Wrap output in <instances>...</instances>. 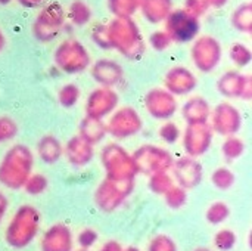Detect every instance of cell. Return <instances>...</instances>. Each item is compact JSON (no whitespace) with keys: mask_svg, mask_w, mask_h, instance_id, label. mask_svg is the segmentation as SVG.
<instances>
[{"mask_svg":"<svg viewBox=\"0 0 252 251\" xmlns=\"http://www.w3.org/2000/svg\"><path fill=\"white\" fill-rule=\"evenodd\" d=\"M32 167V151L24 143H16L4 152L0 161V183L7 189H22Z\"/></svg>","mask_w":252,"mask_h":251,"instance_id":"obj_1","label":"cell"},{"mask_svg":"<svg viewBox=\"0 0 252 251\" xmlns=\"http://www.w3.org/2000/svg\"><path fill=\"white\" fill-rule=\"evenodd\" d=\"M111 46L124 58L137 61L145 55L146 43L137 22L133 18H114L108 24Z\"/></svg>","mask_w":252,"mask_h":251,"instance_id":"obj_2","label":"cell"},{"mask_svg":"<svg viewBox=\"0 0 252 251\" xmlns=\"http://www.w3.org/2000/svg\"><path fill=\"white\" fill-rule=\"evenodd\" d=\"M40 223H41V215L34 206L30 204L21 206L12 216L4 232L6 244L15 250L28 247L35 240L40 231Z\"/></svg>","mask_w":252,"mask_h":251,"instance_id":"obj_3","label":"cell"},{"mask_svg":"<svg viewBox=\"0 0 252 251\" xmlns=\"http://www.w3.org/2000/svg\"><path fill=\"white\" fill-rule=\"evenodd\" d=\"M100 163L103 166L106 179L126 182L134 180L137 173L133 155L120 143H106L100 151Z\"/></svg>","mask_w":252,"mask_h":251,"instance_id":"obj_4","label":"cell"},{"mask_svg":"<svg viewBox=\"0 0 252 251\" xmlns=\"http://www.w3.org/2000/svg\"><path fill=\"white\" fill-rule=\"evenodd\" d=\"M53 62L65 74H78L90 67L92 59L87 47L80 40L66 38L55 49Z\"/></svg>","mask_w":252,"mask_h":251,"instance_id":"obj_5","label":"cell"},{"mask_svg":"<svg viewBox=\"0 0 252 251\" xmlns=\"http://www.w3.org/2000/svg\"><path fill=\"white\" fill-rule=\"evenodd\" d=\"M66 13L61 3L52 1L41 7L32 22V36L40 43H49L55 40L65 27Z\"/></svg>","mask_w":252,"mask_h":251,"instance_id":"obj_6","label":"cell"},{"mask_svg":"<svg viewBox=\"0 0 252 251\" xmlns=\"http://www.w3.org/2000/svg\"><path fill=\"white\" fill-rule=\"evenodd\" d=\"M134 191V180L117 182L103 179L94 191V204L103 213L117 212Z\"/></svg>","mask_w":252,"mask_h":251,"instance_id":"obj_7","label":"cell"},{"mask_svg":"<svg viewBox=\"0 0 252 251\" xmlns=\"http://www.w3.org/2000/svg\"><path fill=\"white\" fill-rule=\"evenodd\" d=\"M131 155H133L137 173L146 175V176H151L159 172H170L174 163V157L168 149L154 145V143L140 145Z\"/></svg>","mask_w":252,"mask_h":251,"instance_id":"obj_8","label":"cell"},{"mask_svg":"<svg viewBox=\"0 0 252 251\" xmlns=\"http://www.w3.org/2000/svg\"><path fill=\"white\" fill-rule=\"evenodd\" d=\"M223 58L221 43L213 36H201L193 40L190 59L201 72H213Z\"/></svg>","mask_w":252,"mask_h":251,"instance_id":"obj_9","label":"cell"},{"mask_svg":"<svg viewBox=\"0 0 252 251\" xmlns=\"http://www.w3.org/2000/svg\"><path fill=\"white\" fill-rule=\"evenodd\" d=\"M105 124L108 135L117 141H124L136 136L142 130L143 120L133 107H121L109 115Z\"/></svg>","mask_w":252,"mask_h":251,"instance_id":"obj_10","label":"cell"},{"mask_svg":"<svg viewBox=\"0 0 252 251\" xmlns=\"http://www.w3.org/2000/svg\"><path fill=\"white\" fill-rule=\"evenodd\" d=\"M165 33L173 43H189L193 41L199 34V19L188 13L185 9H173L167 16Z\"/></svg>","mask_w":252,"mask_h":251,"instance_id":"obj_11","label":"cell"},{"mask_svg":"<svg viewBox=\"0 0 252 251\" xmlns=\"http://www.w3.org/2000/svg\"><path fill=\"white\" fill-rule=\"evenodd\" d=\"M208 121L213 132L223 138L238 135L244 124L241 111L230 102L217 104L214 109H211V115Z\"/></svg>","mask_w":252,"mask_h":251,"instance_id":"obj_12","label":"cell"},{"mask_svg":"<svg viewBox=\"0 0 252 251\" xmlns=\"http://www.w3.org/2000/svg\"><path fill=\"white\" fill-rule=\"evenodd\" d=\"M213 138H214V132L210 123H199V124H188L180 139L186 155L192 158H198L210 151L213 145Z\"/></svg>","mask_w":252,"mask_h":251,"instance_id":"obj_13","label":"cell"},{"mask_svg":"<svg viewBox=\"0 0 252 251\" xmlns=\"http://www.w3.org/2000/svg\"><path fill=\"white\" fill-rule=\"evenodd\" d=\"M143 105L146 112L161 121H167L173 118L179 109L177 98L171 95L164 87H154L151 89L143 99Z\"/></svg>","mask_w":252,"mask_h":251,"instance_id":"obj_14","label":"cell"},{"mask_svg":"<svg viewBox=\"0 0 252 251\" xmlns=\"http://www.w3.org/2000/svg\"><path fill=\"white\" fill-rule=\"evenodd\" d=\"M118 104H120V96L114 89L97 86L87 96L84 105L86 115L97 120H105L118 108Z\"/></svg>","mask_w":252,"mask_h":251,"instance_id":"obj_15","label":"cell"},{"mask_svg":"<svg viewBox=\"0 0 252 251\" xmlns=\"http://www.w3.org/2000/svg\"><path fill=\"white\" fill-rule=\"evenodd\" d=\"M170 170L173 172L171 176L176 185L185 188L186 191L196 188L202 182V178H204L202 164L196 158H192L189 155L174 160Z\"/></svg>","mask_w":252,"mask_h":251,"instance_id":"obj_16","label":"cell"},{"mask_svg":"<svg viewBox=\"0 0 252 251\" xmlns=\"http://www.w3.org/2000/svg\"><path fill=\"white\" fill-rule=\"evenodd\" d=\"M196 86L198 78L188 67H171L164 77V89H167L176 98L190 95L196 89Z\"/></svg>","mask_w":252,"mask_h":251,"instance_id":"obj_17","label":"cell"},{"mask_svg":"<svg viewBox=\"0 0 252 251\" xmlns=\"http://www.w3.org/2000/svg\"><path fill=\"white\" fill-rule=\"evenodd\" d=\"M93 80L102 87L114 89L124 80L123 67L114 59H99L90 67Z\"/></svg>","mask_w":252,"mask_h":251,"instance_id":"obj_18","label":"cell"},{"mask_svg":"<svg viewBox=\"0 0 252 251\" xmlns=\"http://www.w3.org/2000/svg\"><path fill=\"white\" fill-rule=\"evenodd\" d=\"M41 251H72L74 237L71 229L63 223L52 225L41 237L40 241Z\"/></svg>","mask_w":252,"mask_h":251,"instance_id":"obj_19","label":"cell"},{"mask_svg":"<svg viewBox=\"0 0 252 251\" xmlns=\"http://www.w3.org/2000/svg\"><path fill=\"white\" fill-rule=\"evenodd\" d=\"M63 155L66 161L75 167L81 169L89 166L94 158V146L89 142H86L81 136L74 135L68 139V142L63 146Z\"/></svg>","mask_w":252,"mask_h":251,"instance_id":"obj_20","label":"cell"},{"mask_svg":"<svg viewBox=\"0 0 252 251\" xmlns=\"http://www.w3.org/2000/svg\"><path fill=\"white\" fill-rule=\"evenodd\" d=\"M210 115H211V107L208 101L202 96H192L182 107V117L186 121V124L208 123Z\"/></svg>","mask_w":252,"mask_h":251,"instance_id":"obj_21","label":"cell"},{"mask_svg":"<svg viewBox=\"0 0 252 251\" xmlns=\"http://www.w3.org/2000/svg\"><path fill=\"white\" fill-rule=\"evenodd\" d=\"M245 81L247 74H242L239 71H226L219 77L216 87L219 93L227 99H241Z\"/></svg>","mask_w":252,"mask_h":251,"instance_id":"obj_22","label":"cell"},{"mask_svg":"<svg viewBox=\"0 0 252 251\" xmlns=\"http://www.w3.org/2000/svg\"><path fill=\"white\" fill-rule=\"evenodd\" d=\"M173 0H139V10L151 24H159L173 12Z\"/></svg>","mask_w":252,"mask_h":251,"instance_id":"obj_23","label":"cell"},{"mask_svg":"<svg viewBox=\"0 0 252 251\" xmlns=\"http://www.w3.org/2000/svg\"><path fill=\"white\" fill-rule=\"evenodd\" d=\"M38 158L44 164H56L63 155V145L55 135H44L38 139L35 145Z\"/></svg>","mask_w":252,"mask_h":251,"instance_id":"obj_24","label":"cell"},{"mask_svg":"<svg viewBox=\"0 0 252 251\" xmlns=\"http://www.w3.org/2000/svg\"><path fill=\"white\" fill-rule=\"evenodd\" d=\"M106 124L103 120L92 118V117H84L80 121L78 127V136H81L86 142L92 143L93 146L99 142H102L106 138Z\"/></svg>","mask_w":252,"mask_h":251,"instance_id":"obj_25","label":"cell"},{"mask_svg":"<svg viewBox=\"0 0 252 251\" xmlns=\"http://www.w3.org/2000/svg\"><path fill=\"white\" fill-rule=\"evenodd\" d=\"M230 22L235 30L244 34H251L252 31V3L245 1L236 6L232 13Z\"/></svg>","mask_w":252,"mask_h":251,"instance_id":"obj_26","label":"cell"},{"mask_svg":"<svg viewBox=\"0 0 252 251\" xmlns=\"http://www.w3.org/2000/svg\"><path fill=\"white\" fill-rule=\"evenodd\" d=\"M66 18L77 27H83L92 19V7L84 0H74L68 6Z\"/></svg>","mask_w":252,"mask_h":251,"instance_id":"obj_27","label":"cell"},{"mask_svg":"<svg viewBox=\"0 0 252 251\" xmlns=\"http://www.w3.org/2000/svg\"><path fill=\"white\" fill-rule=\"evenodd\" d=\"M245 149H247L245 142L238 135L227 136L221 145V154L227 163H233V161L239 160L244 155Z\"/></svg>","mask_w":252,"mask_h":251,"instance_id":"obj_28","label":"cell"},{"mask_svg":"<svg viewBox=\"0 0 252 251\" xmlns=\"http://www.w3.org/2000/svg\"><path fill=\"white\" fill-rule=\"evenodd\" d=\"M114 18H133L139 10V0H106Z\"/></svg>","mask_w":252,"mask_h":251,"instance_id":"obj_29","label":"cell"},{"mask_svg":"<svg viewBox=\"0 0 252 251\" xmlns=\"http://www.w3.org/2000/svg\"><path fill=\"white\" fill-rule=\"evenodd\" d=\"M229 217H230V207L224 201L213 203L205 212V219L210 225H221Z\"/></svg>","mask_w":252,"mask_h":251,"instance_id":"obj_30","label":"cell"},{"mask_svg":"<svg viewBox=\"0 0 252 251\" xmlns=\"http://www.w3.org/2000/svg\"><path fill=\"white\" fill-rule=\"evenodd\" d=\"M149 189L155 194V195H164L173 185V176L168 172H159V173H154L149 176Z\"/></svg>","mask_w":252,"mask_h":251,"instance_id":"obj_31","label":"cell"},{"mask_svg":"<svg viewBox=\"0 0 252 251\" xmlns=\"http://www.w3.org/2000/svg\"><path fill=\"white\" fill-rule=\"evenodd\" d=\"M80 87L74 83H68V84H63L59 92H58V102L61 107L63 108H72L78 104L80 101Z\"/></svg>","mask_w":252,"mask_h":251,"instance_id":"obj_32","label":"cell"},{"mask_svg":"<svg viewBox=\"0 0 252 251\" xmlns=\"http://www.w3.org/2000/svg\"><path fill=\"white\" fill-rule=\"evenodd\" d=\"M235 173L229 167H217L211 173V183L220 189V191H227L235 185Z\"/></svg>","mask_w":252,"mask_h":251,"instance_id":"obj_33","label":"cell"},{"mask_svg":"<svg viewBox=\"0 0 252 251\" xmlns=\"http://www.w3.org/2000/svg\"><path fill=\"white\" fill-rule=\"evenodd\" d=\"M164 201L165 204L171 209V210H180L182 207L186 206L188 203V191L179 185H173L164 195Z\"/></svg>","mask_w":252,"mask_h":251,"instance_id":"obj_34","label":"cell"},{"mask_svg":"<svg viewBox=\"0 0 252 251\" xmlns=\"http://www.w3.org/2000/svg\"><path fill=\"white\" fill-rule=\"evenodd\" d=\"M229 56L232 59V62L239 67V68H245L251 64L252 61V52L251 49L244 44V43H233L229 49Z\"/></svg>","mask_w":252,"mask_h":251,"instance_id":"obj_35","label":"cell"},{"mask_svg":"<svg viewBox=\"0 0 252 251\" xmlns=\"http://www.w3.org/2000/svg\"><path fill=\"white\" fill-rule=\"evenodd\" d=\"M49 186V180L44 175L41 173H31L30 178L27 179L25 185L22 186V189L28 194V195H40L43 194Z\"/></svg>","mask_w":252,"mask_h":251,"instance_id":"obj_36","label":"cell"},{"mask_svg":"<svg viewBox=\"0 0 252 251\" xmlns=\"http://www.w3.org/2000/svg\"><path fill=\"white\" fill-rule=\"evenodd\" d=\"M158 136L162 142L168 143V145H174L176 142L180 141L182 138V130L180 127L174 123V121H164L162 126L158 129Z\"/></svg>","mask_w":252,"mask_h":251,"instance_id":"obj_37","label":"cell"},{"mask_svg":"<svg viewBox=\"0 0 252 251\" xmlns=\"http://www.w3.org/2000/svg\"><path fill=\"white\" fill-rule=\"evenodd\" d=\"M236 234L232 229H220L216 235H214V246L216 249L220 251H230L235 249L236 246Z\"/></svg>","mask_w":252,"mask_h":251,"instance_id":"obj_38","label":"cell"},{"mask_svg":"<svg viewBox=\"0 0 252 251\" xmlns=\"http://www.w3.org/2000/svg\"><path fill=\"white\" fill-rule=\"evenodd\" d=\"M18 132H19L18 123L12 117L0 115V143L15 139Z\"/></svg>","mask_w":252,"mask_h":251,"instance_id":"obj_39","label":"cell"},{"mask_svg":"<svg viewBox=\"0 0 252 251\" xmlns=\"http://www.w3.org/2000/svg\"><path fill=\"white\" fill-rule=\"evenodd\" d=\"M148 251H179L176 241L165 234H158L149 243Z\"/></svg>","mask_w":252,"mask_h":251,"instance_id":"obj_40","label":"cell"},{"mask_svg":"<svg viewBox=\"0 0 252 251\" xmlns=\"http://www.w3.org/2000/svg\"><path fill=\"white\" fill-rule=\"evenodd\" d=\"M92 40L93 43L100 47V49H112L111 46V37H109V30H108V24H100L96 25L92 31Z\"/></svg>","mask_w":252,"mask_h":251,"instance_id":"obj_41","label":"cell"},{"mask_svg":"<svg viewBox=\"0 0 252 251\" xmlns=\"http://www.w3.org/2000/svg\"><path fill=\"white\" fill-rule=\"evenodd\" d=\"M149 44L154 50L162 52V50H167L173 44V41L168 37V34L164 30H161V31H154L149 36Z\"/></svg>","mask_w":252,"mask_h":251,"instance_id":"obj_42","label":"cell"},{"mask_svg":"<svg viewBox=\"0 0 252 251\" xmlns=\"http://www.w3.org/2000/svg\"><path fill=\"white\" fill-rule=\"evenodd\" d=\"M99 240V235L94 229L92 228H86V229H81L77 235V243L80 246V249H87L90 250Z\"/></svg>","mask_w":252,"mask_h":251,"instance_id":"obj_43","label":"cell"},{"mask_svg":"<svg viewBox=\"0 0 252 251\" xmlns=\"http://www.w3.org/2000/svg\"><path fill=\"white\" fill-rule=\"evenodd\" d=\"M188 13H190L195 18H201L202 15L207 13V10L210 9V4L207 0H185V7H183Z\"/></svg>","mask_w":252,"mask_h":251,"instance_id":"obj_44","label":"cell"},{"mask_svg":"<svg viewBox=\"0 0 252 251\" xmlns=\"http://www.w3.org/2000/svg\"><path fill=\"white\" fill-rule=\"evenodd\" d=\"M242 101H251L252 99V77L247 74V81H245V86H244V92H242V96H241Z\"/></svg>","mask_w":252,"mask_h":251,"instance_id":"obj_45","label":"cell"},{"mask_svg":"<svg viewBox=\"0 0 252 251\" xmlns=\"http://www.w3.org/2000/svg\"><path fill=\"white\" fill-rule=\"evenodd\" d=\"M99 251H123V246H121V243L111 240V241H106Z\"/></svg>","mask_w":252,"mask_h":251,"instance_id":"obj_46","label":"cell"},{"mask_svg":"<svg viewBox=\"0 0 252 251\" xmlns=\"http://www.w3.org/2000/svg\"><path fill=\"white\" fill-rule=\"evenodd\" d=\"M7 206H9L7 198H6L4 194L0 191V222L3 220V217H4V215H6V212H7Z\"/></svg>","mask_w":252,"mask_h":251,"instance_id":"obj_47","label":"cell"},{"mask_svg":"<svg viewBox=\"0 0 252 251\" xmlns=\"http://www.w3.org/2000/svg\"><path fill=\"white\" fill-rule=\"evenodd\" d=\"M43 1H44V0H18V3H19L21 6H24V7H30V9H32V7H38Z\"/></svg>","mask_w":252,"mask_h":251,"instance_id":"obj_48","label":"cell"},{"mask_svg":"<svg viewBox=\"0 0 252 251\" xmlns=\"http://www.w3.org/2000/svg\"><path fill=\"white\" fill-rule=\"evenodd\" d=\"M207 1H208L210 7H216V9H221L229 3V0H207Z\"/></svg>","mask_w":252,"mask_h":251,"instance_id":"obj_49","label":"cell"},{"mask_svg":"<svg viewBox=\"0 0 252 251\" xmlns=\"http://www.w3.org/2000/svg\"><path fill=\"white\" fill-rule=\"evenodd\" d=\"M4 47H6V37H4L3 31L0 30V53L4 50Z\"/></svg>","mask_w":252,"mask_h":251,"instance_id":"obj_50","label":"cell"},{"mask_svg":"<svg viewBox=\"0 0 252 251\" xmlns=\"http://www.w3.org/2000/svg\"><path fill=\"white\" fill-rule=\"evenodd\" d=\"M123 251H140V249H139V247H136V246H128V247L123 249Z\"/></svg>","mask_w":252,"mask_h":251,"instance_id":"obj_51","label":"cell"},{"mask_svg":"<svg viewBox=\"0 0 252 251\" xmlns=\"http://www.w3.org/2000/svg\"><path fill=\"white\" fill-rule=\"evenodd\" d=\"M193 251H213L211 249H208V247H198V249H195Z\"/></svg>","mask_w":252,"mask_h":251,"instance_id":"obj_52","label":"cell"},{"mask_svg":"<svg viewBox=\"0 0 252 251\" xmlns=\"http://www.w3.org/2000/svg\"><path fill=\"white\" fill-rule=\"evenodd\" d=\"M10 1H12V0H0V4H1V6H4V4H9Z\"/></svg>","mask_w":252,"mask_h":251,"instance_id":"obj_53","label":"cell"},{"mask_svg":"<svg viewBox=\"0 0 252 251\" xmlns=\"http://www.w3.org/2000/svg\"><path fill=\"white\" fill-rule=\"evenodd\" d=\"M77 251H90V250H87V249H80V250H77Z\"/></svg>","mask_w":252,"mask_h":251,"instance_id":"obj_54","label":"cell"}]
</instances>
